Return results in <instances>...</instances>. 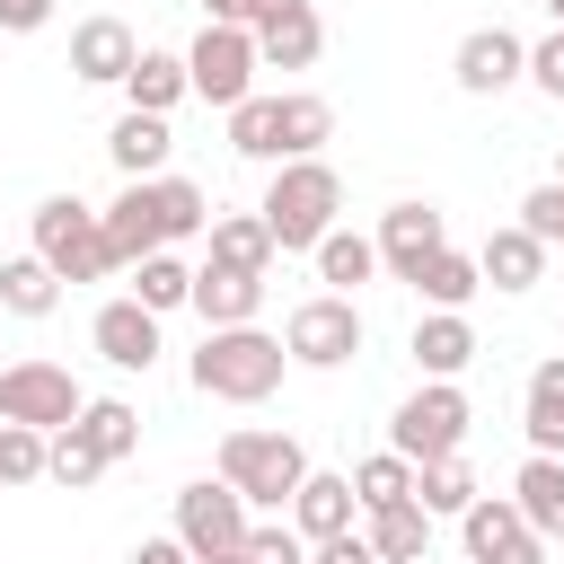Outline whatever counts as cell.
Instances as JSON below:
<instances>
[{"label":"cell","instance_id":"obj_21","mask_svg":"<svg viewBox=\"0 0 564 564\" xmlns=\"http://www.w3.org/2000/svg\"><path fill=\"white\" fill-rule=\"evenodd\" d=\"M414 361H423V379H458V370L476 361V326H467V308H432V317L414 326Z\"/></svg>","mask_w":564,"mask_h":564},{"label":"cell","instance_id":"obj_46","mask_svg":"<svg viewBox=\"0 0 564 564\" xmlns=\"http://www.w3.org/2000/svg\"><path fill=\"white\" fill-rule=\"evenodd\" d=\"M546 185H564V159H555V176H546Z\"/></svg>","mask_w":564,"mask_h":564},{"label":"cell","instance_id":"obj_31","mask_svg":"<svg viewBox=\"0 0 564 564\" xmlns=\"http://www.w3.org/2000/svg\"><path fill=\"white\" fill-rule=\"evenodd\" d=\"M414 291L432 300V308H467L485 282H476V256H458V247H441V256H423L414 264Z\"/></svg>","mask_w":564,"mask_h":564},{"label":"cell","instance_id":"obj_33","mask_svg":"<svg viewBox=\"0 0 564 564\" xmlns=\"http://www.w3.org/2000/svg\"><path fill=\"white\" fill-rule=\"evenodd\" d=\"M352 502H361V511H388V502H414V467H405L397 449H379V458H361V467H352Z\"/></svg>","mask_w":564,"mask_h":564},{"label":"cell","instance_id":"obj_16","mask_svg":"<svg viewBox=\"0 0 564 564\" xmlns=\"http://www.w3.org/2000/svg\"><path fill=\"white\" fill-rule=\"evenodd\" d=\"M185 308L203 317V335H212V326H256V308H264V282H256V273H229V264H194V291H185Z\"/></svg>","mask_w":564,"mask_h":564},{"label":"cell","instance_id":"obj_5","mask_svg":"<svg viewBox=\"0 0 564 564\" xmlns=\"http://www.w3.org/2000/svg\"><path fill=\"white\" fill-rule=\"evenodd\" d=\"M308 476V449L291 432H229L220 441V485L247 502V511H282Z\"/></svg>","mask_w":564,"mask_h":564},{"label":"cell","instance_id":"obj_6","mask_svg":"<svg viewBox=\"0 0 564 564\" xmlns=\"http://www.w3.org/2000/svg\"><path fill=\"white\" fill-rule=\"evenodd\" d=\"M388 449H397L405 467H441V458H458V449H467V397H458V379H423V388L397 405Z\"/></svg>","mask_w":564,"mask_h":564},{"label":"cell","instance_id":"obj_7","mask_svg":"<svg viewBox=\"0 0 564 564\" xmlns=\"http://www.w3.org/2000/svg\"><path fill=\"white\" fill-rule=\"evenodd\" d=\"M256 70H264V62H256V35H247V26H203V35L185 44V88H194L203 106H220V115L256 97Z\"/></svg>","mask_w":564,"mask_h":564},{"label":"cell","instance_id":"obj_43","mask_svg":"<svg viewBox=\"0 0 564 564\" xmlns=\"http://www.w3.org/2000/svg\"><path fill=\"white\" fill-rule=\"evenodd\" d=\"M132 564H194V555H185L176 538H141V546H132Z\"/></svg>","mask_w":564,"mask_h":564},{"label":"cell","instance_id":"obj_2","mask_svg":"<svg viewBox=\"0 0 564 564\" xmlns=\"http://www.w3.org/2000/svg\"><path fill=\"white\" fill-rule=\"evenodd\" d=\"M335 212H344V176H335L326 159H282L273 185H264V203H256L273 256H308V247L335 229Z\"/></svg>","mask_w":564,"mask_h":564},{"label":"cell","instance_id":"obj_17","mask_svg":"<svg viewBox=\"0 0 564 564\" xmlns=\"http://www.w3.org/2000/svg\"><path fill=\"white\" fill-rule=\"evenodd\" d=\"M88 335H97V352H106L115 370H150V361H159V317H150L141 300H106Z\"/></svg>","mask_w":564,"mask_h":564},{"label":"cell","instance_id":"obj_13","mask_svg":"<svg viewBox=\"0 0 564 564\" xmlns=\"http://www.w3.org/2000/svg\"><path fill=\"white\" fill-rule=\"evenodd\" d=\"M256 62H273V70H308L317 53H326V26H317V9L308 0H256Z\"/></svg>","mask_w":564,"mask_h":564},{"label":"cell","instance_id":"obj_37","mask_svg":"<svg viewBox=\"0 0 564 564\" xmlns=\"http://www.w3.org/2000/svg\"><path fill=\"white\" fill-rule=\"evenodd\" d=\"M44 441H53V432L0 423V485H35V476H44Z\"/></svg>","mask_w":564,"mask_h":564},{"label":"cell","instance_id":"obj_29","mask_svg":"<svg viewBox=\"0 0 564 564\" xmlns=\"http://www.w3.org/2000/svg\"><path fill=\"white\" fill-rule=\"evenodd\" d=\"M229 150L282 167V97H247V106H229Z\"/></svg>","mask_w":564,"mask_h":564},{"label":"cell","instance_id":"obj_18","mask_svg":"<svg viewBox=\"0 0 564 564\" xmlns=\"http://www.w3.org/2000/svg\"><path fill=\"white\" fill-rule=\"evenodd\" d=\"M352 511H361V502H352V476H317V467H308V476H300V494H291V529H300L308 546L344 538V529H352Z\"/></svg>","mask_w":564,"mask_h":564},{"label":"cell","instance_id":"obj_27","mask_svg":"<svg viewBox=\"0 0 564 564\" xmlns=\"http://www.w3.org/2000/svg\"><path fill=\"white\" fill-rule=\"evenodd\" d=\"M308 256H317V282H335L344 300H352V291H361L370 273H379V247H370L361 229H326V238H317Z\"/></svg>","mask_w":564,"mask_h":564},{"label":"cell","instance_id":"obj_24","mask_svg":"<svg viewBox=\"0 0 564 564\" xmlns=\"http://www.w3.org/2000/svg\"><path fill=\"white\" fill-rule=\"evenodd\" d=\"M203 264H229V273H256V282H264V273H273V238H264V220H256V212H220Z\"/></svg>","mask_w":564,"mask_h":564},{"label":"cell","instance_id":"obj_15","mask_svg":"<svg viewBox=\"0 0 564 564\" xmlns=\"http://www.w3.org/2000/svg\"><path fill=\"white\" fill-rule=\"evenodd\" d=\"M132 62H141V44H132L123 18H79V26H70V79H88V88H123Z\"/></svg>","mask_w":564,"mask_h":564},{"label":"cell","instance_id":"obj_10","mask_svg":"<svg viewBox=\"0 0 564 564\" xmlns=\"http://www.w3.org/2000/svg\"><path fill=\"white\" fill-rule=\"evenodd\" d=\"M247 529H256V520H247V502H238L220 476H203V485H185V494H176V546H185L194 564L238 555V546H247Z\"/></svg>","mask_w":564,"mask_h":564},{"label":"cell","instance_id":"obj_19","mask_svg":"<svg viewBox=\"0 0 564 564\" xmlns=\"http://www.w3.org/2000/svg\"><path fill=\"white\" fill-rule=\"evenodd\" d=\"M520 432H529V458H564V352L529 370V388H520Z\"/></svg>","mask_w":564,"mask_h":564},{"label":"cell","instance_id":"obj_3","mask_svg":"<svg viewBox=\"0 0 564 564\" xmlns=\"http://www.w3.org/2000/svg\"><path fill=\"white\" fill-rule=\"evenodd\" d=\"M282 370H291L282 335H264V326H212L203 352H194V397H212V405H264L282 388Z\"/></svg>","mask_w":564,"mask_h":564},{"label":"cell","instance_id":"obj_4","mask_svg":"<svg viewBox=\"0 0 564 564\" xmlns=\"http://www.w3.org/2000/svg\"><path fill=\"white\" fill-rule=\"evenodd\" d=\"M26 256H44L53 282H106V273H123L115 247H106V212H88L79 194H44L35 203V247Z\"/></svg>","mask_w":564,"mask_h":564},{"label":"cell","instance_id":"obj_36","mask_svg":"<svg viewBox=\"0 0 564 564\" xmlns=\"http://www.w3.org/2000/svg\"><path fill=\"white\" fill-rule=\"evenodd\" d=\"M414 502L441 520V511H467L476 502V476H467V458H441V467H414Z\"/></svg>","mask_w":564,"mask_h":564},{"label":"cell","instance_id":"obj_28","mask_svg":"<svg viewBox=\"0 0 564 564\" xmlns=\"http://www.w3.org/2000/svg\"><path fill=\"white\" fill-rule=\"evenodd\" d=\"M0 308H9V317H53V308H62L53 264H44V256H9V264H0Z\"/></svg>","mask_w":564,"mask_h":564},{"label":"cell","instance_id":"obj_41","mask_svg":"<svg viewBox=\"0 0 564 564\" xmlns=\"http://www.w3.org/2000/svg\"><path fill=\"white\" fill-rule=\"evenodd\" d=\"M308 564H379V555H370V538H352V529H344V538L308 546Z\"/></svg>","mask_w":564,"mask_h":564},{"label":"cell","instance_id":"obj_45","mask_svg":"<svg viewBox=\"0 0 564 564\" xmlns=\"http://www.w3.org/2000/svg\"><path fill=\"white\" fill-rule=\"evenodd\" d=\"M212 564H247V546H238V555H212Z\"/></svg>","mask_w":564,"mask_h":564},{"label":"cell","instance_id":"obj_25","mask_svg":"<svg viewBox=\"0 0 564 564\" xmlns=\"http://www.w3.org/2000/svg\"><path fill=\"white\" fill-rule=\"evenodd\" d=\"M370 555H379V564H423V555H432V511H423V502L370 511Z\"/></svg>","mask_w":564,"mask_h":564},{"label":"cell","instance_id":"obj_23","mask_svg":"<svg viewBox=\"0 0 564 564\" xmlns=\"http://www.w3.org/2000/svg\"><path fill=\"white\" fill-rule=\"evenodd\" d=\"M546 273V247L529 238V229H494L485 247H476V282H494V291H529Z\"/></svg>","mask_w":564,"mask_h":564},{"label":"cell","instance_id":"obj_9","mask_svg":"<svg viewBox=\"0 0 564 564\" xmlns=\"http://www.w3.org/2000/svg\"><path fill=\"white\" fill-rule=\"evenodd\" d=\"M282 352H291L300 370H344V361L361 352V308H352L344 291L300 300V308H291V326H282Z\"/></svg>","mask_w":564,"mask_h":564},{"label":"cell","instance_id":"obj_30","mask_svg":"<svg viewBox=\"0 0 564 564\" xmlns=\"http://www.w3.org/2000/svg\"><path fill=\"white\" fill-rule=\"evenodd\" d=\"M185 291H194V264H176V256L159 247V256L132 264V291H123V300H141L150 317H167V308H185Z\"/></svg>","mask_w":564,"mask_h":564},{"label":"cell","instance_id":"obj_12","mask_svg":"<svg viewBox=\"0 0 564 564\" xmlns=\"http://www.w3.org/2000/svg\"><path fill=\"white\" fill-rule=\"evenodd\" d=\"M449 79H458L467 97H502L511 79H529V44H520L511 26H476V35H458Z\"/></svg>","mask_w":564,"mask_h":564},{"label":"cell","instance_id":"obj_11","mask_svg":"<svg viewBox=\"0 0 564 564\" xmlns=\"http://www.w3.org/2000/svg\"><path fill=\"white\" fill-rule=\"evenodd\" d=\"M458 538H467V564H546V538L511 511V494H476L458 511Z\"/></svg>","mask_w":564,"mask_h":564},{"label":"cell","instance_id":"obj_22","mask_svg":"<svg viewBox=\"0 0 564 564\" xmlns=\"http://www.w3.org/2000/svg\"><path fill=\"white\" fill-rule=\"evenodd\" d=\"M106 150H115L123 185H132V176H167V150H176V132H167V115H123V123L106 132Z\"/></svg>","mask_w":564,"mask_h":564},{"label":"cell","instance_id":"obj_40","mask_svg":"<svg viewBox=\"0 0 564 564\" xmlns=\"http://www.w3.org/2000/svg\"><path fill=\"white\" fill-rule=\"evenodd\" d=\"M529 79L564 106V35H546V44H529Z\"/></svg>","mask_w":564,"mask_h":564},{"label":"cell","instance_id":"obj_20","mask_svg":"<svg viewBox=\"0 0 564 564\" xmlns=\"http://www.w3.org/2000/svg\"><path fill=\"white\" fill-rule=\"evenodd\" d=\"M511 511L555 546V538H564V458H520V476H511Z\"/></svg>","mask_w":564,"mask_h":564},{"label":"cell","instance_id":"obj_42","mask_svg":"<svg viewBox=\"0 0 564 564\" xmlns=\"http://www.w3.org/2000/svg\"><path fill=\"white\" fill-rule=\"evenodd\" d=\"M44 18H53V0H0V26H9V35H35Z\"/></svg>","mask_w":564,"mask_h":564},{"label":"cell","instance_id":"obj_44","mask_svg":"<svg viewBox=\"0 0 564 564\" xmlns=\"http://www.w3.org/2000/svg\"><path fill=\"white\" fill-rule=\"evenodd\" d=\"M546 18H555V35H564V0H546Z\"/></svg>","mask_w":564,"mask_h":564},{"label":"cell","instance_id":"obj_26","mask_svg":"<svg viewBox=\"0 0 564 564\" xmlns=\"http://www.w3.org/2000/svg\"><path fill=\"white\" fill-rule=\"evenodd\" d=\"M123 97H132V115H167L176 97H194L185 88V53H150L141 44V62L123 70Z\"/></svg>","mask_w":564,"mask_h":564},{"label":"cell","instance_id":"obj_38","mask_svg":"<svg viewBox=\"0 0 564 564\" xmlns=\"http://www.w3.org/2000/svg\"><path fill=\"white\" fill-rule=\"evenodd\" d=\"M511 229H529L538 247H564V185H529L520 194V220Z\"/></svg>","mask_w":564,"mask_h":564},{"label":"cell","instance_id":"obj_35","mask_svg":"<svg viewBox=\"0 0 564 564\" xmlns=\"http://www.w3.org/2000/svg\"><path fill=\"white\" fill-rule=\"evenodd\" d=\"M44 476L79 494V485H97V476H106V458H97V441L70 423V432H53V441H44Z\"/></svg>","mask_w":564,"mask_h":564},{"label":"cell","instance_id":"obj_8","mask_svg":"<svg viewBox=\"0 0 564 564\" xmlns=\"http://www.w3.org/2000/svg\"><path fill=\"white\" fill-rule=\"evenodd\" d=\"M79 379L62 361H9L0 370V423H26V432H70L79 423Z\"/></svg>","mask_w":564,"mask_h":564},{"label":"cell","instance_id":"obj_39","mask_svg":"<svg viewBox=\"0 0 564 564\" xmlns=\"http://www.w3.org/2000/svg\"><path fill=\"white\" fill-rule=\"evenodd\" d=\"M247 564H308V538L291 520H256L247 529Z\"/></svg>","mask_w":564,"mask_h":564},{"label":"cell","instance_id":"obj_34","mask_svg":"<svg viewBox=\"0 0 564 564\" xmlns=\"http://www.w3.org/2000/svg\"><path fill=\"white\" fill-rule=\"evenodd\" d=\"M326 132H335V106H326V97H308V88L282 97V159H317Z\"/></svg>","mask_w":564,"mask_h":564},{"label":"cell","instance_id":"obj_1","mask_svg":"<svg viewBox=\"0 0 564 564\" xmlns=\"http://www.w3.org/2000/svg\"><path fill=\"white\" fill-rule=\"evenodd\" d=\"M194 229H212V194H203L194 176H132V185L106 203V247H115V264H141V256H159V247H176V238H194Z\"/></svg>","mask_w":564,"mask_h":564},{"label":"cell","instance_id":"obj_14","mask_svg":"<svg viewBox=\"0 0 564 564\" xmlns=\"http://www.w3.org/2000/svg\"><path fill=\"white\" fill-rule=\"evenodd\" d=\"M370 247H379V264H388L397 282H414V264L449 247V238H441V203H388V212H379V238H370Z\"/></svg>","mask_w":564,"mask_h":564},{"label":"cell","instance_id":"obj_32","mask_svg":"<svg viewBox=\"0 0 564 564\" xmlns=\"http://www.w3.org/2000/svg\"><path fill=\"white\" fill-rule=\"evenodd\" d=\"M79 432L97 441V458H106V467L141 449V414H132L123 397H88V405H79Z\"/></svg>","mask_w":564,"mask_h":564}]
</instances>
